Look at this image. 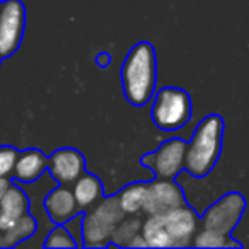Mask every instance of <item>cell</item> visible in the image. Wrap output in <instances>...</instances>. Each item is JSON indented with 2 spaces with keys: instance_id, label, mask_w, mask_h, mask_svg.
Wrapping results in <instances>:
<instances>
[{
  "instance_id": "1",
  "label": "cell",
  "mask_w": 249,
  "mask_h": 249,
  "mask_svg": "<svg viewBox=\"0 0 249 249\" xmlns=\"http://www.w3.org/2000/svg\"><path fill=\"white\" fill-rule=\"evenodd\" d=\"M156 82V50L149 41L137 43L121 65V86L124 97L133 106H143L152 99Z\"/></svg>"
},
{
  "instance_id": "2",
  "label": "cell",
  "mask_w": 249,
  "mask_h": 249,
  "mask_svg": "<svg viewBox=\"0 0 249 249\" xmlns=\"http://www.w3.org/2000/svg\"><path fill=\"white\" fill-rule=\"evenodd\" d=\"M198 215L188 205L167 213L149 215L142 224V235L149 248H186L198 231Z\"/></svg>"
},
{
  "instance_id": "3",
  "label": "cell",
  "mask_w": 249,
  "mask_h": 249,
  "mask_svg": "<svg viewBox=\"0 0 249 249\" xmlns=\"http://www.w3.org/2000/svg\"><path fill=\"white\" fill-rule=\"evenodd\" d=\"M224 120L218 114H208L198 123L186 145L184 169L195 178H205L217 164L222 152Z\"/></svg>"
},
{
  "instance_id": "4",
  "label": "cell",
  "mask_w": 249,
  "mask_h": 249,
  "mask_svg": "<svg viewBox=\"0 0 249 249\" xmlns=\"http://www.w3.org/2000/svg\"><path fill=\"white\" fill-rule=\"evenodd\" d=\"M124 212L120 207L116 196L103 198L90 212L84 215L82 220V239L86 248H104L111 241L113 231L121 218H124Z\"/></svg>"
},
{
  "instance_id": "5",
  "label": "cell",
  "mask_w": 249,
  "mask_h": 249,
  "mask_svg": "<svg viewBox=\"0 0 249 249\" xmlns=\"http://www.w3.org/2000/svg\"><path fill=\"white\" fill-rule=\"evenodd\" d=\"M150 118L160 130L173 132L183 128L191 118V97L178 87H162L156 94Z\"/></svg>"
},
{
  "instance_id": "6",
  "label": "cell",
  "mask_w": 249,
  "mask_h": 249,
  "mask_svg": "<svg viewBox=\"0 0 249 249\" xmlns=\"http://www.w3.org/2000/svg\"><path fill=\"white\" fill-rule=\"evenodd\" d=\"M244 210V196L239 191H231L207 208V212L201 217V225H203V229H210V231L231 235L232 231L237 227Z\"/></svg>"
},
{
  "instance_id": "7",
  "label": "cell",
  "mask_w": 249,
  "mask_h": 249,
  "mask_svg": "<svg viewBox=\"0 0 249 249\" xmlns=\"http://www.w3.org/2000/svg\"><path fill=\"white\" fill-rule=\"evenodd\" d=\"M26 28V7L21 0H5L0 9V56L9 58L19 50Z\"/></svg>"
},
{
  "instance_id": "8",
  "label": "cell",
  "mask_w": 249,
  "mask_h": 249,
  "mask_svg": "<svg viewBox=\"0 0 249 249\" xmlns=\"http://www.w3.org/2000/svg\"><path fill=\"white\" fill-rule=\"evenodd\" d=\"M188 142L181 139L166 140L157 150L145 154L142 164L149 167L157 178L173 179L184 169V157H186Z\"/></svg>"
},
{
  "instance_id": "9",
  "label": "cell",
  "mask_w": 249,
  "mask_h": 249,
  "mask_svg": "<svg viewBox=\"0 0 249 249\" xmlns=\"http://www.w3.org/2000/svg\"><path fill=\"white\" fill-rule=\"evenodd\" d=\"M186 205L184 191L176 181L167 179V178H157V179L147 183L145 200L143 208L147 215H160L167 213L171 210Z\"/></svg>"
},
{
  "instance_id": "10",
  "label": "cell",
  "mask_w": 249,
  "mask_h": 249,
  "mask_svg": "<svg viewBox=\"0 0 249 249\" xmlns=\"http://www.w3.org/2000/svg\"><path fill=\"white\" fill-rule=\"evenodd\" d=\"M48 171L60 184L75 183L86 173V159L77 149L63 147L48 157Z\"/></svg>"
},
{
  "instance_id": "11",
  "label": "cell",
  "mask_w": 249,
  "mask_h": 249,
  "mask_svg": "<svg viewBox=\"0 0 249 249\" xmlns=\"http://www.w3.org/2000/svg\"><path fill=\"white\" fill-rule=\"evenodd\" d=\"M45 208L48 217L56 225H62L65 222L72 220L80 212L79 203L73 196V191H70L63 184L50 191V195L45 200Z\"/></svg>"
},
{
  "instance_id": "12",
  "label": "cell",
  "mask_w": 249,
  "mask_h": 249,
  "mask_svg": "<svg viewBox=\"0 0 249 249\" xmlns=\"http://www.w3.org/2000/svg\"><path fill=\"white\" fill-rule=\"evenodd\" d=\"M48 169V157L38 149H28L19 152L16 166L12 171L14 179L19 183L31 184Z\"/></svg>"
},
{
  "instance_id": "13",
  "label": "cell",
  "mask_w": 249,
  "mask_h": 249,
  "mask_svg": "<svg viewBox=\"0 0 249 249\" xmlns=\"http://www.w3.org/2000/svg\"><path fill=\"white\" fill-rule=\"evenodd\" d=\"M28 210L29 198L21 188L11 184L0 200V231H7L11 225L16 224V220L28 213Z\"/></svg>"
},
{
  "instance_id": "14",
  "label": "cell",
  "mask_w": 249,
  "mask_h": 249,
  "mask_svg": "<svg viewBox=\"0 0 249 249\" xmlns=\"http://www.w3.org/2000/svg\"><path fill=\"white\" fill-rule=\"evenodd\" d=\"M103 183L97 176L89 173H84L79 179L73 183V196L79 203L80 210H87L99 200H103Z\"/></svg>"
},
{
  "instance_id": "15",
  "label": "cell",
  "mask_w": 249,
  "mask_h": 249,
  "mask_svg": "<svg viewBox=\"0 0 249 249\" xmlns=\"http://www.w3.org/2000/svg\"><path fill=\"white\" fill-rule=\"evenodd\" d=\"M145 191H147V183H133L124 186L123 190H120V193L116 195L120 207L123 208V212L126 215H137L139 212H142L143 208V200H145Z\"/></svg>"
},
{
  "instance_id": "16",
  "label": "cell",
  "mask_w": 249,
  "mask_h": 249,
  "mask_svg": "<svg viewBox=\"0 0 249 249\" xmlns=\"http://www.w3.org/2000/svg\"><path fill=\"white\" fill-rule=\"evenodd\" d=\"M36 220L33 215H29V212L26 215H22L19 220H16L14 225L4 231L2 234V246H16L19 242H22L24 239L31 237L36 232Z\"/></svg>"
},
{
  "instance_id": "17",
  "label": "cell",
  "mask_w": 249,
  "mask_h": 249,
  "mask_svg": "<svg viewBox=\"0 0 249 249\" xmlns=\"http://www.w3.org/2000/svg\"><path fill=\"white\" fill-rule=\"evenodd\" d=\"M142 224L143 222H140L137 217L126 218V215H124V218H121L120 224L114 227L111 242L114 246H120V248H130L133 239L142 232Z\"/></svg>"
},
{
  "instance_id": "18",
  "label": "cell",
  "mask_w": 249,
  "mask_h": 249,
  "mask_svg": "<svg viewBox=\"0 0 249 249\" xmlns=\"http://www.w3.org/2000/svg\"><path fill=\"white\" fill-rule=\"evenodd\" d=\"M193 246L196 248H241V242L234 241L231 235L220 234L217 231H210V229H203V231L196 232L193 237Z\"/></svg>"
},
{
  "instance_id": "19",
  "label": "cell",
  "mask_w": 249,
  "mask_h": 249,
  "mask_svg": "<svg viewBox=\"0 0 249 249\" xmlns=\"http://www.w3.org/2000/svg\"><path fill=\"white\" fill-rule=\"evenodd\" d=\"M75 246L77 242L73 241L72 234L62 225H56L45 241V248H75Z\"/></svg>"
},
{
  "instance_id": "20",
  "label": "cell",
  "mask_w": 249,
  "mask_h": 249,
  "mask_svg": "<svg viewBox=\"0 0 249 249\" xmlns=\"http://www.w3.org/2000/svg\"><path fill=\"white\" fill-rule=\"evenodd\" d=\"M19 152L11 145L0 147V178H7L12 174L16 166V159H18Z\"/></svg>"
},
{
  "instance_id": "21",
  "label": "cell",
  "mask_w": 249,
  "mask_h": 249,
  "mask_svg": "<svg viewBox=\"0 0 249 249\" xmlns=\"http://www.w3.org/2000/svg\"><path fill=\"white\" fill-rule=\"evenodd\" d=\"M96 63H97V67H101V69H106V67L111 63V55L106 52L99 53V55H96Z\"/></svg>"
},
{
  "instance_id": "22",
  "label": "cell",
  "mask_w": 249,
  "mask_h": 249,
  "mask_svg": "<svg viewBox=\"0 0 249 249\" xmlns=\"http://www.w3.org/2000/svg\"><path fill=\"white\" fill-rule=\"evenodd\" d=\"M9 186H11V181L7 178H0V200H2V196H4V193L7 191Z\"/></svg>"
},
{
  "instance_id": "23",
  "label": "cell",
  "mask_w": 249,
  "mask_h": 249,
  "mask_svg": "<svg viewBox=\"0 0 249 249\" xmlns=\"http://www.w3.org/2000/svg\"><path fill=\"white\" fill-rule=\"evenodd\" d=\"M2 60H4V58H2V56H0V63H2Z\"/></svg>"
},
{
  "instance_id": "24",
  "label": "cell",
  "mask_w": 249,
  "mask_h": 249,
  "mask_svg": "<svg viewBox=\"0 0 249 249\" xmlns=\"http://www.w3.org/2000/svg\"><path fill=\"white\" fill-rule=\"evenodd\" d=\"M0 9H2V2H0Z\"/></svg>"
}]
</instances>
